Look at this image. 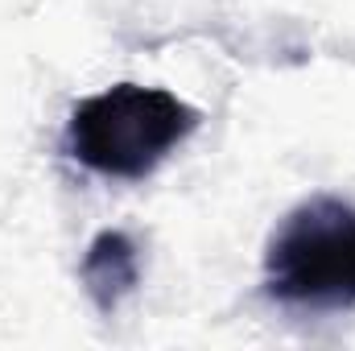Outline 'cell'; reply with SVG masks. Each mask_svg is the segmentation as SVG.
<instances>
[{"label":"cell","instance_id":"obj_2","mask_svg":"<svg viewBox=\"0 0 355 351\" xmlns=\"http://www.w3.org/2000/svg\"><path fill=\"white\" fill-rule=\"evenodd\" d=\"M268 298L302 310L355 306V207L343 198H310L285 215L265 257Z\"/></svg>","mask_w":355,"mask_h":351},{"label":"cell","instance_id":"obj_1","mask_svg":"<svg viewBox=\"0 0 355 351\" xmlns=\"http://www.w3.org/2000/svg\"><path fill=\"white\" fill-rule=\"evenodd\" d=\"M198 128V112L162 87L120 83L83 103L67 120V153L103 178H149Z\"/></svg>","mask_w":355,"mask_h":351},{"label":"cell","instance_id":"obj_3","mask_svg":"<svg viewBox=\"0 0 355 351\" xmlns=\"http://www.w3.org/2000/svg\"><path fill=\"white\" fill-rule=\"evenodd\" d=\"M79 277L87 285L91 302L103 314H112L137 289V281H141V257H137L132 236H124V232H99L91 240L83 264H79Z\"/></svg>","mask_w":355,"mask_h":351}]
</instances>
